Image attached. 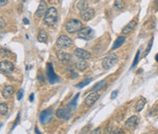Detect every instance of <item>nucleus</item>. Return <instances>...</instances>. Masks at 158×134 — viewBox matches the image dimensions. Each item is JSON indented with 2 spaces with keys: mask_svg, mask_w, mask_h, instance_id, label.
I'll use <instances>...</instances> for the list:
<instances>
[{
  "mask_svg": "<svg viewBox=\"0 0 158 134\" xmlns=\"http://www.w3.org/2000/svg\"><path fill=\"white\" fill-rule=\"evenodd\" d=\"M58 20V10L54 7H49L45 17H44V23L48 26H54Z\"/></svg>",
  "mask_w": 158,
  "mask_h": 134,
  "instance_id": "f257e3e1",
  "label": "nucleus"
},
{
  "mask_svg": "<svg viewBox=\"0 0 158 134\" xmlns=\"http://www.w3.org/2000/svg\"><path fill=\"white\" fill-rule=\"evenodd\" d=\"M65 28H66V31L69 33L73 34V33L79 32L82 29V23L78 19H69L66 23Z\"/></svg>",
  "mask_w": 158,
  "mask_h": 134,
  "instance_id": "f03ea898",
  "label": "nucleus"
},
{
  "mask_svg": "<svg viewBox=\"0 0 158 134\" xmlns=\"http://www.w3.org/2000/svg\"><path fill=\"white\" fill-rule=\"evenodd\" d=\"M118 61V56L115 53H112V54H109L107 55L106 57H105L102 60V65L104 69H106V70H109V69H111L114 64L117 63Z\"/></svg>",
  "mask_w": 158,
  "mask_h": 134,
  "instance_id": "7ed1b4c3",
  "label": "nucleus"
},
{
  "mask_svg": "<svg viewBox=\"0 0 158 134\" xmlns=\"http://www.w3.org/2000/svg\"><path fill=\"white\" fill-rule=\"evenodd\" d=\"M71 43H72V41L69 36L60 35L58 38V40H57L56 44L60 49H66V48H69V47L71 45Z\"/></svg>",
  "mask_w": 158,
  "mask_h": 134,
  "instance_id": "20e7f679",
  "label": "nucleus"
},
{
  "mask_svg": "<svg viewBox=\"0 0 158 134\" xmlns=\"http://www.w3.org/2000/svg\"><path fill=\"white\" fill-rule=\"evenodd\" d=\"M47 75H48V80H49L50 84H55L59 82V76L55 73L51 63H49L47 64Z\"/></svg>",
  "mask_w": 158,
  "mask_h": 134,
  "instance_id": "39448f33",
  "label": "nucleus"
},
{
  "mask_svg": "<svg viewBox=\"0 0 158 134\" xmlns=\"http://www.w3.org/2000/svg\"><path fill=\"white\" fill-rule=\"evenodd\" d=\"M93 35H94L93 29L90 27L82 28L81 31L78 32V37L80 39H82V40H85V41H89V40H91V39H93Z\"/></svg>",
  "mask_w": 158,
  "mask_h": 134,
  "instance_id": "423d86ee",
  "label": "nucleus"
},
{
  "mask_svg": "<svg viewBox=\"0 0 158 134\" xmlns=\"http://www.w3.org/2000/svg\"><path fill=\"white\" fill-rule=\"evenodd\" d=\"M57 57L61 63H63L65 64L71 63L73 61V57L71 54L65 53L63 51H57Z\"/></svg>",
  "mask_w": 158,
  "mask_h": 134,
  "instance_id": "0eeeda50",
  "label": "nucleus"
},
{
  "mask_svg": "<svg viewBox=\"0 0 158 134\" xmlns=\"http://www.w3.org/2000/svg\"><path fill=\"white\" fill-rule=\"evenodd\" d=\"M51 118H52V110L50 109H45L41 112L40 115H39V121H40L41 124L45 125L50 121Z\"/></svg>",
  "mask_w": 158,
  "mask_h": 134,
  "instance_id": "6e6552de",
  "label": "nucleus"
},
{
  "mask_svg": "<svg viewBox=\"0 0 158 134\" xmlns=\"http://www.w3.org/2000/svg\"><path fill=\"white\" fill-rule=\"evenodd\" d=\"M14 64L10 62H1L0 63V70H1L2 73L5 75H10V73L14 71Z\"/></svg>",
  "mask_w": 158,
  "mask_h": 134,
  "instance_id": "1a4fd4ad",
  "label": "nucleus"
},
{
  "mask_svg": "<svg viewBox=\"0 0 158 134\" xmlns=\"http://www.w3.org/2000/svg\"><path fill=\"white\" fill-rule=\"evenodd\" d=\"M56 116L58 117L60 119H64V120H69L71 118V109H59L56 111Z\"/></svg>",
  "mask_w": 158,
  "mask_h": 134,
  "instance_id": "9d476101",
  "label": "nucleus"
},
{
  "mask_svg": "<svg viewBox=\"0 0 158 134\" xmlns=\"http://www.w3.org/2000/svg\"><path fill=\"white\" fill-rule=\"evenodd\" d=\"M48 9H49V8H48V5H47L46 1H44V0H41L40 3H39V5H38V7L36 13H35V16H36L37 18H41V17H45Z\"/></svg>",
  "mask_w": 158,
  "mask_h": 134,
  "instance_id": "9b49d317",
  "label": "nucleus"
},
{
  "mask_svg": "<svg viewBox=\"0 0 158 134\" xmlns=\"http://www.w3.org/2000/svg\"><path fill=\"white\" fill-rule=\"evenodd\" d=\"M95 16V10L93 8H88L87 10L81 12V18L84 21H89Z\"/></svg>",
  "mask_w": 158,
  "mask_h": 134,
  "instance_id": "f8f14e48",
  "label": "nucleus"
},
{
  "mask_svg": "<svg viewBox=\"0 0 158 134\" xmlns=\"http://www.w3.org/2000/svg\"><path fill=\"white\" fill-rule=\"evenodd\" d=\"M74 54L77 58L81 60H88L91 58V53L83 49H76L74 51Z\"/></svg>",
  "mask_w": 158,
  "mask_h": 134,
  "instance_id": "ddd939ff",
  "label": "nucleus"
},
{
  "mask_svg": "<svg viewBox=\"0 0 158 134\" xmlns=\"http://www.w3.org/2000/svg\"><path fill=\"white\" fill-rule=\"evenodd\" d=\"M99 97H100L99 94L97 92H95V91L90 93L87 96L86 99H85V104H86L87 106H91L93 104H94L96 101L98 100Z\"/></svg>",
  "mask_w": 158,
  "mask_h": 134,
  "instance_id": "4468645a",
  "label": "nucleus"
},
{
  "mask_svg": "<svg viewBox=\"0 0 158 134\" xmlns=\"http://www.w3.org/2000/svg\"><path fill=\"white\" fill-rule=\"evenodd\" d=\"M137 124H138V118L136 116H133L130 119H128V120L125 122V127L128 129H133L137 126Z\"/></svg>",
  "mask_w": 158,
  "mask_h": 134,
  "instance_id": "2eb2a0df",
  "label": "nucleus"
},
{
  "mask_svg": "<svg viewBox=\"0 0 158 134\" xmlns=\"http://www.w3.org/2000/svg\"><path fill=\"white\" fill-rule=\"evenodd\" d=\"M135 26H136V20H135V19L131 20L130 22L127 24L124 29H122V34H124V35H126V34H129L134 29Z\"/></svg>",
  "mask_w": 158,
  "mask_h": 134,
  "instance_id": "dca6fc26",
  "label": "nucleus"
},
{
  "mask_svg": "<svg viewBox=\"0 0 158 134\" xmlns=\"http://www.w3.org/2000/svg\"><path fill=\"white\" fill-rule=\"evenodd\" d=\"M125 41H126L125 36H119L115 40V41L113 42V45L112 46V51H114L118 48H120V47L125 42Z\"/></svg>",
  "mask_w": 158,
  "mask_h": 134,
  "instance_id": "f3484780",
  "label": "nucleus"
},
{
  "mask_svg": "<svg viewBox=\"0 0 158 134\" xmlns=\"http://www.w3.org/2000/svg\"><path fill=\"white\" fill-rule=\"evenodd\" d=\"M13 93H14V87L12 85H6L4 86V88L2 90V96L6 98H8L11 97Z\"/></svg>",
  "mask_w": 158,
  "mask_h": 134,
  "instance_id": "a211bd4d",
  "label": "nucleus"
},
{
  "mask_svg": "<svg viewBox=\"0 0 158 134\" xmlns=\"http://www.w3.org/2000/svg\"><path fill=\"white\" fill-rule=\"evenodd\" d=\"M88 66H89V64H88V63L86 62V60H80V61L77 62V63H76L77 69L81 72L85 71L88 68Z\"/></svg>",
  "mask_w": 158,
  "mask_h": 134,
  "instance_id": "6ab92c4d",
  "label": "nucleus"
},
{
  "mask_svg": "<svg viewBox=\"0 0 158 134\" xmlns=\"http://www.w3.org/2000/svg\"><path fill=\"white\" fill-rule=\"evenodd\" d=\"M77 8L80 12H82L84 10H87L89 8V4L85 0H81L80 2L77 4Z\"/></svg>",
  "mask_w": 158,
  "mask_h": 134,
  "instance_id": "aec40b11",
  "label": "nucleus"
},
{
  "mask_svg": "<svg viewBox=\"0 0 158 134\" xmlns=\"http://www.w3.org/2000/svg\"><path fill=\"white\" fill-rule=\"evenodd\" d=\"M145 103H146V100L144 98H141V99H139V100L137 101V103L135 104V107H134V109L136 112H140L141 111L143 107H144V105H145Z\"/></svg>",
  "mask_w": 158,
  "mask_h": 134,
  "instance_id": "412c9836",
  "label": "nucleus"
},
{
  "mask_svg": "<svg viewBox=\"0 0 158 134\" xmlns=\"http://www.w3.org/2000/svg\"><path fill=\"white\" fill-rule=\"evenodd\" d=\"M48 40V35L45 31H40L38 32V41L39 42H47Z\"/></svg>",
  "mask_w": 158,
  "mask_h": 134,
  "instance_id": "4be33fe9",
  "label": "nucleus"
},
{
  "mask_svg": "<svg viewBox=\"0 0 158 134\" xmlns=\"http://www.w3.org/2000/svg\"><path fill=\"white\" fill-rule=\"evenodd\" d=\"M105 85H106V80H102V81H100V82H99L98 84H96V85H94V86L93 87V91H98V90H102V89H103L104 88V86H105Z\"/></svg>",
  "mask_w": 158,
  "mask_h": 134,
  "instance_id": "5701e85b",
  "label": "nucleus"
},
{
  "mask_svg": "<svg viewBox=\"0 0 158 134\" xmlns=\"http://www.w3.org/2000/svg\"><path fill=\"white\" fill-rule=\"evenodd\" d=\"M8 112V106L7 103H1L0 104V114H1V116H5L7 114Z\"/></svg>",
  "mask_w": 158,
  "mask_h": 134,
  "instance_id": "b1692460",
  "label": "nucleus"
},
{
  "mask_svg": "<svg viewBox=\"0 0 158 134\" xmlns=\"http://www.w3.org/2000/svg\"><path fill=\"white\" fill-rule=\"evenodd\" d=\"M113 7H115V9L121 10L124 7V0H115L114 4H113Z\"/></svg>",
  "mask_w": 158,
  "mask_h": 134,
  "instance_id": "393cba45",
  "label": "nucleus"
},
{
  "mask_svg": "<svg viewBox=\"0 0 158 134\" xmlns=\"http://www.w3.org/2000/svg\"><path fill=\"white\" fill-rule=\"evenodd\" d=\"M79 96H80V94H77L75 97H74L71 102L69 104V106H68V109H74L76 107V105H77V101H78V98H79Z\"/></svg>",
  "mask_w": 158,
  "mask_h": 134,
  "instance_id": "a878e982",
  "label": "nucleus"
},
{
  "mask_svg": "<svg viewBox=\"0 0 158 134\" xmlns=\"http://www.w3.org/2000/svg\"><path fill=\"white\" fill-rule=\"evenodd\" d=\"M139 56H140V50L137 51V53H136V56H135V58H134V63H133V64H132V67H131V69H134V66L136 65L137 64V63H138V60H139Z\"/></svg>",
  "mask_w": 158,
  "mask_h": 134,
  "instance_id": "bb28decb",
  "label": "nucleus"
},
{
  "mask_svg": "<svg viewBox=\"0 0 158 134\" xmlns=\"http://www.w3.org/2000/svg\"><path fill=\"white\" fill-rule=\"evenodd\" d=\"M91 79H87V80H85V81H83V82H81V83H80V84H78V85H77V87L81 88V87H83V86L87 85L88 84H90V82H91Z\"/></svg>",
  "mask_w": 158,
  "mask_h": 134,
  "instance_id": "cd10ccee",
  "label": "nucleus"
},
{
  "mask_svg": "<svg viewBox=\"0 0 158 134\" xmlns=\"http://www.w3.org/2000/svg\"><path fill=\"white\" fill-rule=\"evenodd\" d=\"M112 131H113V128L112 125H109V126L105 129L104 131V133L103 134H112Z\"/></svg>",
  "mask_w": 158,
  "mask_h": 134,
  "instance_id": "c85d7f7f",
  "label": "nucleus"
},
{
  "mask_svg": "<svg viewBox=\"0 0 158 134\" xmlns=\"http://www.w3.org/2000/svg\"><path fill=\"white\" fill-rule=\"evenodd\" d=\"M153 41V39H151V41L149 42V44H148V46H147V49L145 50V53H144V56H146V55L149 53V51H150V50H151V48H152Z\"/></svg>",
  "mask_w": 158,
  "mask_h": 134,
  "instance_id": "c756f323",
  "label": "nucleus"
},
{
  "mask_svg": "<svg viewBox=\"0 0 158 134\" xmlns=\"http://www.w3.org/2000/svg\"><path fill=\"white\" fill-rule=\"evenodd\" d=\"M112 134H124V129H113Z\"/></svg>",
  "mask_w": 158,
  "mask_h": 134,
  "instance_id": "7c9ffc66",
  "label": "nucleus"
},
{
  "mask_svg": "<svg viewBox=\"0 0 158 134\" xmlns=\"http://www.w3.org/2000/svg\"><path fill=\"white\" fill-rule=\"evenodd\" d=\"M23 94H24V91H23V89H21L19 90V92L17 93V100H21L22 97H23Z\"/></svg>",
  "mask_w": 158,
  "mask_h": 134,
  "instance_id": "2f4dec72",
  "label": "nucleus"
},
{
  "mask_svg": "<svg viewBox=\"0 0 158 134\" xmlns=\"http://www.w3.org/2000/svg\"><path fill=\"white\" fill-rule=\"evenodd\" d=\"M90 134H102V129H100V128H97V129H93Z\"/></svg>",
  "mask_w": 158,
  "mask_h": 134,
  "instance_id": "473e14b6",
  "label": "nucleus"
},
{
  "mask_svg": "<svg viewBox=\"0 0 158 134\" xmlns=\"http://www.w3.org/2000/svg\"><path fill=\"white\" fill-rule=\"evenodd\" d=\"M0 22H1V23H0V25H1V26H0V28H1V29H4V27H5V26H6V22H5V20L3 19L2 17H1V18H0Z\"/></svg>",
  "mask_w": 158,
  "mask_h": 134,
  "instance_id": "72a5a7b5",
  "label": "nucleus"
},
{
  "mask_svg": "<svg viewBox=\"0 0 158 134\" xmlns=\"http://www.w3.org/2000/svg\"><path fill=\"white\" fill-rule=\"evenodd\" d=\"M7 4V0H0V6H1L2 7L4 6H6Z\"/></svg>",
  "mask_w": 158,
  "mask_h": 134,
  "instance_id": "f704fd0d",
  "label": "nucleus"
},
{
  "mask_svg": "<svg viewBox=\"0 0 158 134\" xmlns=\"http://www.w3.org/2000/svg\"><path fill=\"white\" fill-rule=\"evenodd\" d=\"M117 95H118V90H115V91H114V92H112V96H111V98H112V99H113V98H115V97H116V96H117Z\"/></svg>",
  "mask_w": 158,
  "mask_h": 134,
  "instance_id": "c9c22d12",
  "label": "nucleus"
},
{
  "mask_svg": "<svg viewBox=\"0 0 158 134\" xmlns=\"http://www.w3.org/2000/svg\"><path fill=\"white\" fill-rule=\"evenodd\" d=\"M17 122H19V115L17 116V119H16V121H15V123H14V126H13V128H15L16 126H17Z\"/></svg>",
  "mask_w": 158,
  "mask_h": 134,
  "instance_id": "e433bc0d",
  "label": "nucleus"
},
{
  "mask_svg": "<svg viewBox=\"0 0 158 134\" xmlns=\"http://www.w3.org/2000/svg\"><path fill=\"white\" fill-rule=\"evenodd\" d=\"M23 22H24V24H29V20L28 19H26V18H24L23 19Z\"/></svg>",
  "mask_w": 158,
  "mask_h": 134,
  "instance_id": "4c0bfd02",
  "label": "nucleus"
},
{
  "mask_svg": "<svg viewBox=\"0 0 158 134\" xmlns=\"http://www.w3.org/2000/svg\"><path fill=\"white\" fill-rule=\"evenodd\" d=\"M34 100V95L33 94H31V95H30V97H29V101L30 102H32Z\"/></svg>",
  "mask_w": 158,
  "mask_h": 134,
  "instance_id": "58836bf2",
  "label": "nucleus"
},
{
  "mask_svg": "<svg viewBox=\"0 0 158 134\" xmlns=\"http://www.w3.org/2000/svg\"><path fill=\"white\" fill-rule=\"evenodd\" d=\"M35 131H36V133H37V134H41V132L38 131V128H37V127L35 128Z\"/></svg>",
  "mask_w": 158,
  "mask_h": 134,
  "instance_id": "ea45409f",
  "label": "nucleus"
},
{
  "mask_svg": "<svg viewBox=\"0 0 158 134\" xmlns=\"http://www.w3.org/2000/svg\"><path fill=\"white\" fill-rule=\"evenodd\" d=\"M155 6H156L157 9H158V0H156V1H155Z\"/></svg>",
  "mask_w": 158,
  "mask_h": 134,
  "instance_id": "a19ab883",
  "label": "nucleus"
},
{
  "mask_svg": "<svg viewBox=\"0 0 158 134\" xmlns=\"http://www.w3.org/2000/svg\"><path fill=\"white\" fill-rule=\"evenodd\" d=\"M155 59H156V61L158 62V54H157V55L155 56Z\"/></svg>",
  "mask_w": 158,
  "mask_h": 134,
  "instance_id": "79ce46f5",
  "label": "nucleus"
}]
</instances>
